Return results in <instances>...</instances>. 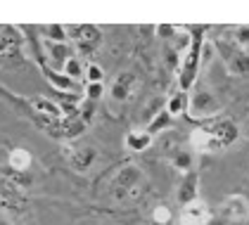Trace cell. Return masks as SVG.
Returning a JSON list of instances; mask_svg holds the SVG:
<instances>
[{
  "label": "cell",
  "mask_w": 249,
  "mask_h": 225,
  "mask_svg": "<svg viewBox=\"0 0 249 225\" xmlns=\"http://www.w3.org/2000/svg\"><path fill=\"white\" fill-rule=\"evenodd\" d=\"M188 107H190L192 119H209V116L221 112V104H218L216 95L207 90V88H197L188 100Z\"/></svg>",
  "instance_id": "6da1fadb"
},
{
  "label": "cell",
  "mask_w": 249,
  "mask_h": 225,
  "mask_svg": "<svg viewBox=\"0 0 249 225\" xmlns=\"http://www.w3.org/2000/svg\"><path fill=\"white\" fill-rule=\"evenodd\" d=\"M218 52L232 76H249V55L247 50L237 48L235 43H218Z\"/></svg>",
  "instance_id": "7a4b0ae2"
},
{
  "label": "cell",
  "mask_w": 249,
  "mask_h": 225,
  "mask_svg": "<svg viewBox=\"0 0 249 225\" xmlns=\"http://www.w3.org/2000/svg\"><path fill=\"white\" fill-rule=\"evenodd\" d=\"M197 188H199L197 173H195V171L185 173V175H183V183H180L178 190H176V199H178L183 207H190V204L197 202Z\"/></svg>",
  "instance_id": "3957f363"
},
{
  "label": "cell",
  "mask_w": 249,
  "mask_h": 225,
  "mask_svg": "<svg viewBox=\"0 0 249 225\" xmlns=\"http://www.w3.org/2000/svg\"><path fill=\"white\" fill-rule=\"evenodd\" d=\"M142 180V173L140 169H135V166H126V169L121 171L119 175H116V188H114V197H126V192L128 190H135V185Z\"/></svg>",
  "instance_id": "277c9868"
},
{
  "label": "cell",
  "mask_w": 249,
  "mask_h": 225,
  "mask_svg": "<svg viewBox=\"0 0 249 225\" xmlns=\"http://www.w3.org/2000/svg\"><path fill=\"white\" fill-rule=\"evenodd\" d=\"M221 216L223 221H245L249 216V204L242 197H228L221 207Z\"/></svg>",
  "instance_id": "5b68a950"
},
{
  "label": "cell",
  "mask_w": 249,
  "mask_h": 225,
  "mask_svg": "<svg viewBox=\"0 0 249 225\" xmlns=\"http://www.w3.org/2000/svg\"><path fill=\"white\" fill-rule=\"evenodd\" d=\"M197 67H199V45L192 48V52L188 55V59H185V67H183V71H180V88H183V93L192 86V81H195V76H197Z\"/></svg>",
  "instance_id": "8992f818"
},
{
  "label": "cell",
  "mask_w": 249,
  "mask_h": 225,
  "mask_svg": "<svg viewBox=\"0 0 249 225\" xmlns=\"http://www.w3.org/2000/svg\"><path fill=\"white\" fill-rule=\"evenodd\" d=\"M209 133L213 135V140L218 142V147H226L230 142H235V138H237V128H235V123H230V121H223V123H216V126H207Z\"/></svg>",
  "instance_id": "52a82bcc"
},
{
  "label": "cell",
  "mask_w": 249,
  "mask_h": 225,
  "mask_svg": "<svg viewBox=\"0 0 249 225\" xmlns=\"http://www.w3.org/2000/svg\"><path fill=\"white\" fill-rule=\"evenodd\" d=\"M135 88V76L133 74H121L112 86V97L114 100H128Z\"/></svg>",
  "instance_id": "ba28073f"
},
{
  "label": "cell",
  "mask_w": 249,
  "mask_h": 225,
  "mask_svg": "<svg viewBox=\"0 0 249 225\" xmlns=\"http://www.w3.org/2000/svg\"><path fill=\"white\" fill-rule=\"evenodd\" d=\"M126 145L131 147L133 152H142V150H147L150 145H152V135L147 131H131L128 135H126Z\"/></svg>",
  "instance_id": "9c48e42d"
},
{
  "label": "cell",
  "mask_w": 249,
  "mask_h": 225,
  "mask_svg": "<svg viewBox=\"0 0 249 225\" xmlns=\"http://www.w3.org/2000/svg\"><path fill=\"white\" fill-rule=\"evenodd\" d=\"M185 107H188V95L180 90V93H176L169 97V102H166V114L173 119V116H178V114L185 112Z\"/></svg>",
  "instance_id": "30bf717a"
},
{
  "label": "cell",
  "mask_w": 249,
  "mask_h": 225,
  "mask_svg": "<svg viewBox=\"0 0 249 225\" xmlns=\"http://www.w3.org/2000/svg\"><path fill=\"white\" fill-rule=\"evenodd\" d=\"M173 166L183 173H190L192 171V152L190 150H178L173 154Z\"/></svg>",
  "instance_id": "8fae6325"
},
{
  "label": "cell",
  "mask_w": 249,
  "mask_h": 225,
  "mask_svg": "<svg viewBox=\"0 0 249 225\" xmlns=\"http://www.w3.org/2000/svg\"><path fill=\"white\" fill-rule=\"evenodd\" d=\"M169 123H171V116L166 114V109L159 114V116H154L152 121H150V128H147V133L150 135H154V133H159V131H166L169 128Z\"/></svg>",
  "instance_id": "7c38bea8"
},
{
  "label": "cell",
  "mask_w": 249,
  "mask_h": 225,
  "mask_svg": "<svg viewBox=\"0 0 249 225\" xmlns=\"http://www.w3.org/2000/svg\"><path fill=\"white\" fill-rule=\"evenodd\" d=\"M235 40H237V43H235L237 48H242V50L249 48V26H240V29L235 31Z\"/></svg>",
  "instance_id": "4fadbf2b"
},
{
  "label": "cell",
  "mask_w": 249,
  "mask_h": 225,
  "mask_svg": "<svg viewBox=\"0 0 249 225\" xmlns=\"http://www.w3.org/2000/svg\"><path fill=\"white\" fill-rule=\"evenodd\" d=\"M67 74H69V76H78V74H81V67H78L76 59H69V62H67Z\"/></svg>",
  "instance_id": "5bb4252c"
},
{
  "label": "cell",
  "mask_w": 249,
  "mask_h": 225,
  "mask_svg": "<svg viewBox=\"0 0 249 225\" xmlns=\"http://www.w3.org/2000/svg\"><path fill=\"white\" fill-rule=\"evenodd\" d=\"M88 69H90V71H88V76H90V78L97 83V81L102 78V69H100V67H88Z\"/></svg>",
  "instance_id": "9a60e30c"
},
{
  "label": "cell",
  "mask_w": 249,
  "mask_h": 225,
  "mask_svg": "<svg viewBox=\"0 0 249 225\" xmlns=\"http://www.w3.org/2000/svg\"><path fill=\"white\" fill-rule=\"evenodd\" d=\"M88 95H90V97H100V95H102V86H100V83H93L90 90H88Z\"/></svg>",
  "instance_id": "2e32d148"
},
{
  "label": "cell",
  "mask_w": 249,
  "mask_h": 225,
  "mask_svg": "<svg viewBox=\"0 0 249 225\" xmlns=\"http://www.w3.org/2000/svg\"><path fill=\"white\" fill-rule=\"evenodd\" d=\"M207 225H228V221H223V218H213V221H207Z\"/></svg>",
  "instance_id": "e0dca14e"
}]
</instances>
